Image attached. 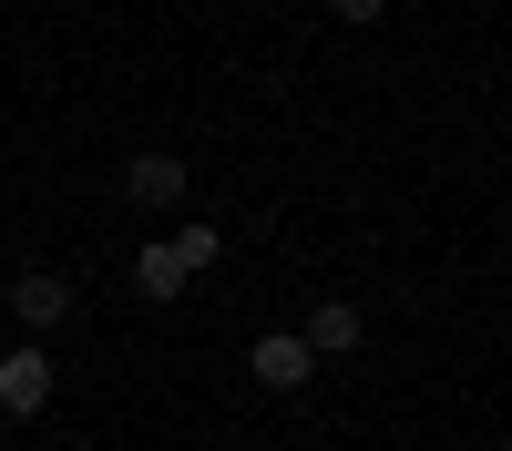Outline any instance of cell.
Listing matches in <instances>:
<instances>
[{"mask_svg":"<svg viewBox=\"0 0 512 451\" xmlns=\"http://www.w3.org/2000/svg\"><path fill=\"white\" fill-rule=\"evenodd\" d=\"M11 318L31 328V339H52V328L72 318V277H62V267H21V277H11Z\"/></svg>","mask_w":512,"mask_h":451,"instance_id":"cell-2","label":"cell"},{"mask_svg":"<svg viewBox=\"0 0 512 451\" xmlns=\"http://www.w3.org/2000/svg\"><path fill=\"white\" fill-rule=\"evenodd\" d=\"M297 339H308V359H349V349H369V308L359 298H318V318Z\"/></svg>","mask_w":512,"mask_h":451,"instance_id":"cell-5","label":"cell"},{"mask_svg":"<svg viewBox=\"0 0 512 451\" xmlns=\"http://www.w3.org/2000/svg\"><path fill=\"white\" fill-rule=\"evenodd\" d=\"M246 369H256V390H308V380H318V359H308L297 328H267V339L246 349Z\"/></svg>","mask_w":512,"mask_h":451,"instance_id":"cell-4","label":"cell"},{"mask_svg":"<svg viewBox=\"0 0 512 451\" xmlns=\"http://www.w3.org/2000/svg\"><path fill=\"white\" fill-rule=\"evenodd\" d=\"M185 287H195V277L175 267V246H164V236H154V246H134V298H144V308H175Z\"/></svg>","mask_w":512,"mask_h":451,"instance_id":"cell-6","label":"cell"},{"mask_svg":"<svg viewBox=\"0 0 512 451\" xmlns=\"http://www.w3.org/2000/svg\"><path fill=\"white\" fill-rule=\"evenodd\" d=\"M185 154H134V164H123V205H144V216H175V205H185Z\"/></svg>","mask_w":512,"mask_h":451,"instance_id":"cell-3","label":"cell"},{"mask_svg":"<svg viewBox=\"0 0 512 451\" xmlns=\"http://www.w3.org/2000/svg\"><path fill=\"white\" fill-rule=\"evenodd\" d=\"M328 11H338V21H379V11H390V0H328Z\"/></svg>","mask_w":512,"mask_h":451,"instance_id":"cell-8","label":"cell"},{"mask_svg":"<svg viewBox=\"0 0 512 451\" xmlns=\"http://www.w3.org/2000/svg\"><path fill=\"white\" fill-rule=\"evenodd\" d=\"M164 246H175V267H185V277H205V267L226 257V226H216V216H185V226L164 236Z\"/></svg>","mask_w":512,"mask_h":451,"instance_id":"cell-7","label":"cell"},{"mask_svg":"<svg viewBox=\"0 0 512 451\" xmlns=\"http://www.w3.org/2000/svg\"><path fill=\"white\" fill-rule=\"evenodd\" d=\"M52 390H62V369H52V349H41V339H21L11 359H0V410H11V421H41Z\"/></svg>","mask_w":512,"mask_h":451,"instance_id":"cell-1","label":"cell"}]
</instances>
